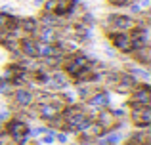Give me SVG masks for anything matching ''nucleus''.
Instances as JSON below:
<instances>
[{
    "instance_id": "obj_1",
    "label": "nucleus",
    "mask_w": 151,
    "mask_h": 145,
    "mask_svg": "<svg viewBox=\"0 0 151 145\" xmlns=\"http://www.w3.org/2000/svg\"><path fill=\"white\" fill-rule=\"evenodd\" d=\"M132 122H134V126L142 128V130H145V128L149 126V122H151V109H149V105H138V107H132Z\"/></svg>"
},
{
    "instance_id": "obj_7",
    "label": "nucleus",
    "mask_w": 151,
    "mask_h": 145,
    "mask_svg": "<svg viewBox=\"0 0 151 145\" xmlns=\"http://www.w3.org/2000/svg\"><path fill=\"white\" fill-rule=\"evenodd\" d=\"M55 139H58L59 143H67V139H69V138H67V134H63V132H61V134H55Z\"/></svg>"
},
{
    "instance_id": "obj_6",
    "label": "nucleus",
    "mask_w": 151,
    "mask_h": 145,
    "mask_svg": "<svg viewBox=\"0 0 151 145\" xmlns=\"http://www.w3.org/2000/svg\"><path fill=\"white\" fill-rule=\"evenodd\" d=\"M23 29H25V33L35 34V33H37V29H38V25H37L35 19H25V21H23Z\"/></svg>"
},
{
    "instance_id": "obj_5",
    "label": "nucleus",
    "mask_w": 151,
    "mask_h": 145,
    "mask_svg": "<svg viewBox=\"0 0 151 145\" xmlns=\"http://www.w3.org/2000/svg\"><path fill=\"white\" fill-rule=\"evenodd\" d=\"M21 54H25L27 57H37V42L33 38H21Z\"/></svg>"
},
{
    "instance_id": "obj_4",
    "label": "nucleus",
    "mask_w": 151,
    "mask_h": 145,
    "mask_svg": "<svg viewBox=\"0 0 151 145\" xmlns=\"http://www.w3.org/2000/svg\"><path fill=\"white\" fill-rule=\"evenodd\" d=\"M33 97H35V94L29 92V90H17V92H15V96H14V99H15V103H17V105L27 107V105L33 103Z\"/></svg>"
},
{
    "instance_id": "obj_3",
    "label": "nucleus",
    "mask_w": 151,
    "mask_h": 145,
    "mask_svg": "<svg viewBox=\"0 0 151 145\" xmlns=\"http://www.w3.org/2000/svg\"><path fill=\"white\" fill-rule=\"evenodd\" d=\"M88 105L92 109H103V107H107V105H109V94H107V92L94 94V96L88 99Z\"/></svg>"
},
{
    "instance_id": "obj_8",
    "label": "nucleus",
    "mask_w": 151,
    "mask_h": 145,
    "mask_svg": "<svg viewBox=\"0 0 151 145\" xmlns=\"http://www.w3.org/2000/svg\"><path fill=\"white\" fill-rule=\"evenodd\" d=\"M73 145H81V143H73Z\"/></svg>"
},
{
    "instance_id": "obj_2",
    "label": "nucleus",
    "mask_w": 151,
    "mask_h": 145,
    "mask_svg": "<svg viewBox=\"0 0 151 145\" xmlns=\"http://www.w3.org/2000/svg\"><path fill=\"white\" fill-rule=\"evenodd\" d=\"M109 38L113 42V46L117 50H121L122 54H132V38L126 33H121V31H115V33H109Z\"/></svg>"
}]
</instances>
